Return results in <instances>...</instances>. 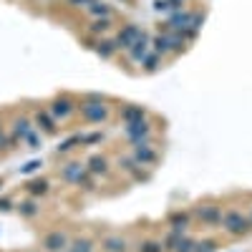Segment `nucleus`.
<instances>
[{
    "instance_id": "1",
    "label": "nucleus",
    "mask_w": 252,
    "mask_h": 252,
    "mask_svg": "<svg viewBox=\"0 0 252 252\" xmlns=\"http://www.w3.org/2000/svg\"><path fill=\"white\" fill-rule=\"evenodd\" d=\"M76 111L81 114V119L86 124H106L111 119V109H109L106 98H103L101 94L81 96L78 103H76Z\"/></svg>"
},
{
    "instance_id": "2",
    "label": "nucleus",
    "mask_w": 252,
    "mask_h": 252,
    "mask_svg": "<svg viewBox=\"0 0 252 252\" xmlns=\"http://www.w3.org/2000/svg\"><path fill=\"white\" fill-rule=\"evenodd\" d=\"M220 227L224 229L229 237H235V240L247 237V235L252 232V224H250L247 215L242 212V209H235V207H229V209H224V212H222Z\"/></svg>"
},
{
    "instance_id": "3",
    "label": "nucleus",
    "mask_w": 252,
    "mask_h": 252,
    "mask_svg": "<svg viewBox=\"0 0 252 252\" xmlns=\"http://www.w3.org/2000/svg\"><path fill=\"white\" fill-rule=\"evenodd\" d=\"M76 98H71L68 94H58V96H53L51 98V103H48V114L56 119V121H66V119H71L73 114H76Z\"/></svg>"
},
{
    "instance_id": "4",
    "label": "nucleus",
    "mask_w": 252,
    "mask_h": 252,
    "mask_svg": "<svg viewBox=\"0 0 252 252\" xmlns=\"http://www.w3.org/2000/svg\"><path fill=\"white\" fill-rule=\"evenodd\" d=\"M152 134H154V129H152L149 119L134 121V124H124V136H126V141H129L131 146H134V144H146V141H152Z\"/></svg>"
},
{
    "instance_id": "5",
    "label": "nucleus",
    "mask_w": 252,
    "mask_h": 252,
    "mask_svg": "<svg viewBox=\"0 0 252 252\" xmlns=\"http://www.w3.org/2000/svg\"><path fill=\"white\" fill-rule=\"evenodd\" d=\"M222 204H217V202H204V204H197V209H194V217L204 224V227H220V222H222Z\"/></svg>"
},
{
    "instance_id": "6",
    "label": "nucleus",
    "mask_w": 252,
    "mask_h": 252,
    "mask_svg": "<svg viewBox=\"0 0 252 252\" xmlns=\"http://www.w3.org/2000/svg\"><path fill=\"white\" fill-rule=\"evenodd\" d=\"M164 245V252H194V245L197 240L189 237L187 232L179 235V232H166V237L161 240Z\"/></svg>"
},
{
    "instance_id": "7",
    "label": "nucleus",
    "mask_w": 252,
    "mask_h": 252,
    "mask_svg": "<svg viewBox=\"0 0 252 252\" xmlns=\"http://www.w3.org/2000/svg\"><path fill=\"white\" fill-rule=\"evenodd\" d=\"M131 159H134L139 166L154 169L157 161H159V152L152 146V141H146V144H134V146H131Z\"/></svg>"
},
{
    "instance_id": "8",
    "label": "nucleus",
    "mask_w": 252,
    "mask_h": 252,
    "mask_svg": "<svg viewBox=\"0 0 252 252\" xmlns=\"http://www.w3.org/2000/svg\"><path fill=\"white\" fill-rule=\"evenodd\" d=\"M141 26L139 23H126V26H121V31L116 33V38H114V46H116V51H129L131 46H134V40L141 35Z\"/></svg>"
},
{
    "instance_id": "9",
    "label": "nucleus",
    "mask_w": 252,
    "mask_h": 252,
    "mask_svg": "<svg viewBox=\"0 0 252 252\" xmlns=\"http://www.w3.org/2000/svg\"><path fill=\"white\" fill-rule=\"evenodd\" d=\"M68 242L71 237L63 229H51L40 240V247H43V252H63V250H68Z\"/></svg>"
},
{
    "instance_id": "10",
    "label": "nucleus",
    "mask_w": 252,
    "mask_h": 252,
    "mask_svg": "<svg viewBox=\"0 0 252 252\" xmlns=\"http://www.w3.org/2000/svg\"><path fill=\"white\" fill-rule=\"evenodd\" d=\"M152 51V35L146 33V31H141V35L134 40V46L126 51V56H129V61L131 63H141L144 61V56Z\"/></svg>"
},
{
    "instance_id": "11",
    "label": "nucleus",
    "mask_w": 252,
    "mask_h": 252,
    "mask_svg": "<svg viewBox=\"0 0 252 252\" xmlns=\"http://www.w3.org/2000/svg\"><path fill=\"white\" fill-rule=\"evenodd\" d=\"M189 224H192V212H187V209H174V212L166 217V227H169V232H179L184 235Z\"/></svg>"
},
{
    "instance_id": "12",
    "label": "nucleus",
    "mask_w": 252,
    "mask_h": 252,
    "mask_svg": "<svg viewBox=\"0 0 252 252\" xmlns=\"http://www.w3.org/2000/svg\"><path fill=\"white\" fill-rule=\"evenodd\" d=\"M192 15H194V10H174L172 15H169V20H166V26H169V31H174V33H179V31H184V28H189L192 26Z\"/></svg>"
},
{
    "instance_id": "13",
    "label": "nucleus",
    "mask_w": 252,
    "mask_h": 252,
    "mask_svg": "<svg viewBox=\"0 0 252 252\" xmlns=\"http://www.w3.org/2000/svg\"><path fill=\"white\" fill-rule=\"evenodd\" d=\"M86 169L94 177H106L111 172V161H109V157H103V154H94V157L86 159Z\"/></svg>"
},
{
    "instance_id": "14",
    "label": "nucleus",
    "mask_w": 252,
    "mask_h": 252,
    "mask_svg": "<svg viewBox=\"0 0 252 252\" xmlns=\"http://www.w3.org/2000/svg\"><path fill=\"white\" fill-rule=\"evenodd\" d=\"M149 119V111H146L144 106H139V103H126V106L121 109V121L124 124H134V121H144Z\"/></svg>"
},
{
    "instance_id": "15",
    "label": "nucleus",
    "mask_w": 252,
    "mask_h": 252,
    "mask_svg": "<svg viewBox=\"0 0 252 252\" xmlns=\"http://www.w3.org/2000/svg\"><path fill=\"white\" fill-rule=\"evenodd\" d=\"M111 28H114V20H111V18H94L91 26L86 28V33L98 40V38H103L106 33H111Z\"/></svg>"
},
{
    "instance_id": "16",
    "label": "nucleus",
    "mask_w": 252,
    "mask_h": 252,
    "mask_svg": "<svg viewBox=\"0 0 252 252\" xmlns=\"http://www.w3.org/2000/svg\"><path fill=\"white\" fill-rule=\"evenodd\" d=\"M35 124H38V129L43 134H56L58 131V126H56L58 121L48 114V109H38L35 111Z\"/></svg>"
},
{
    "instance_id": "17",
    "label": "nucleus",
    "mask_w": 252,
    "mask_h": 252,
    "mask_svg": "<svg viewBox=\"0 0 252 252\" xmlns=\"http://www.w3.org/2000/svg\"><path fill=\"white\" fill-rule=\"evenodd\" d=\"M101 250L103 252H129V242L121 235H109L101 240Z\"/></svg>"
},
{
    "instance_id": "18",
    "label": "nucleus",
    "mask_w": 252,
    "mask_h": 252,
    "mask_svg": "<svg viewBox=\"0 0 252 252\" xmlns=\"http://www.w3.org/2000/svg\"><path fill=\"white\" fill-rule=\"evenodd\" d=\"M83 172H86V164H81V161H68V164L61 169V179L68 182V184H76L78 177H81Z\"/></svg>"
},
{
    "instance_id": "19",
    "label": "nucleus",
    "mask_w": 252,
    "mask_h": 252,
    "mask_svg": "<svg viewBox=\"0 0 252 252\" xmlns=\"http://www.w3.org/2000/svg\"><path fill=\"white\" fill-rule=\"evenodd\" d=\"M94 51H96V56H98L101 61H111V58L119 53L111 38H98L96 43H94Z\"/></svg>"
},
{
    "instance_id": "20",
    "label": "nucleus",
    "mask_w": 252,
    "mask_h": 252,
    "mask_svg": "<svg viewBox=\"0 0 252 252\" xmlns=\"http://www.w3.org/2000/svg\"><path fill=\"white\" fill-rule=\"evenodd\" d=\"M26 192H28L31 197H46V194L51 192V182H48L46 177H35V179H31V182L26 184Z\"/></svg>"
},
{
    "instance_id": "21",
    "label": "nucleus",
    "mask_w": 252,
    "mask_h": 252,
    "mask_svg": "<svg viewBox=\"0 0 252 252\" xmlns=\"http://www.w3.org/2000/svg\"><path fill=\"white\" fill-rule=\"evenodd\" d=\"M152 51H154V53H159L161 58H164V56H172L169 33H157V35H152Z\"/></svg>"
},
{
    "instance_id": "22",
    "label": "nucleus",
    "mask_w": 252,
    "mask_h": 252,
    "mask_svg": "<svg viewBox=\"0 0 252 252\" xmlns=\"http://www.w3.org/2000/svg\"><path fill=\"white\" fill-rule=\"evenodd\" d=\"M86 13L91 18H111L114 15V10H111V5L106 3V0H91V3L86 5Z\"/></svg>"
},
{
    "instance_id": "23",
    "label": "nucleus",
    "mask_w": 252,
    "mask_h": 252,
    "mask_svg": "<svg viewBox=\"0 0 252 252\" xmlns=\"http://www.w3.org/2000/svg\"><path fill=\"white\" fill-rule=\"evenodd\" d=\"M33 131V126L26 116H15L13 121V139H20V141H26V136Z\"/></svg>"
},
{
    "instance_id": "24",
    "label": "nucleus",
    "mask_w": 252,
    "mask_h": 252,
    "mask_svg": "<svg viewBox=\"0 0 252 252\" xmlns=\"http://www.w3.org/2000/svg\"><path fill=\"white\" fill-rule=\"evenodd\" d=\"M161 63H164V58H161L159 53L149 51V53L144 56V61H141V68H144L146 73H157V71L161 68Z\"/></svg>"
},
{
    "instance_id": "25",
    "label": "nucleus",
    "mask_w": 252,
    "mask_h": 252,
    "mask_svg": "<svg viewBox=\"0 0 252 252\" xmlns=\"http://www.w3.org/2000/svg\"><path fill=\"white\" fill-rule=\"evenodd\" d=\"M18 212H20V217H26V220H33V217H38V212H40V207L33 202V199H26V202H20L18 204Z\"/></svg>"
},
{
    "instance_id": "26",
    "label": "nucleus",
    "mask_w": 252,
    "mask_h": 252,
    "mask_svg": "<svg viewBox=\"0 0 252 252\" xmlns=\"http://www.w3.org/2000/svg\"><path fill=\"white\" fill-rule=\"evenodd\" d=\"M136 252H164V245H161V240H141L139 245H136Z\"/></svg>"
},
{
    "instance_id": "27",
    "label": "nucleus",
    "mask_w": 252,
    "mask_h": 252,
    "mask_svg": "<svg viewBox=\"0 0 252 252\" xmlns=\"http://www.w3.org/2000/svg\"><path fill=\"white\" fill-rule=\"evenodd\" d=\"M76 146H81V134H73V136H68L66 141H61L58 144V154H68V152H73Z\"/></svg>"
},
{
    "instance_id": "28",
    "label": "nucleus",
    "mask_w": 252,
    "mask_h": 252,
    "mask_svg": "<svg viewBox=\"0 0 252 252\" xmlns=\"http://www.w3.org/2000/svg\"><path fill=\"white\" fill-rule=\"evenodd\" d=\"M103 141V131H94V134H81V146H94Z\"/></svg>"
},
{
    "instance_id": "29",
    "label": "nucleus",
    "mask_w": 252,
    "mask_h": 252,
    "mask_svg": "<svg viewBox=\"0 0 252 252\" xmlns=\"http://www.w3.org/2000/svg\"><path fill=\"white\" fill-rule=\"evenodd\" d=\"M119 166H121V169H124L126 174H131L139 164H136V161L131 159V154H129V157H119Z\"/></svg>"
},
{
    "instance_id": "30",
    "label": "nucleus",
    "mask_w": 252,
    "mask_h": 252,
    "mask_svg": "<svg viewBox=\"0 0 252 252\" xmlns=\"http://www.w3.org/2000/svg\"><path fill=\"white\" fill-rule=\"evenodd\" d=\"M217 250V242L215 240H199L194 245V252H215Z\"/></svg>"
},
{
    "instance_id": "31",
    "label": "nucleus",
    "mask_w": 252,
    "mask_h": 252,
    "mask_svg": "<svg viewBox=\"0 0 252 252\" xmlns=\"http://www.w3.org/2000/svg\"><path fill=\"white\" fill-rule=\"evenodd\" d=\"M179 35L184 38V43H192V40H197L199 31H194V28H184V31H179Z\"/></svg>"
},
{
    "instance_id": "32",
    "label": "nucleus",
    "mask_w": 252,
    "mask_h": 252,
    "mask_svg": "<svg viewBox=\"0 0 252 252\" xmlns=\"http://www.w3.org/2000/svg\"><path fill=\"white\" fill-rule=\"evenodd\" d=\"M26 144H28V149H40V139H38V134L31 131V134L26 136Z\"/></svg>"
},
{
    "instance_id": "33",
    "label": "nucleus",
    "mask_w": 252,
    "mask_h": 252,
    "mask_svg": "<svg viewBox=\"0 0 252 252\" xmlns=\"http://www.w3.org/2000/svg\"><path fill=\"white\" fill-rule=\"evenodd\" d=\"M38 166H40V161H38V159H33V161H28L26 166H20V174H33V172L38 169Z\"/></svg>"
},
{
    "instance_id": "34",
    "label": "nucleus",
    "mask_w": 252,
    "mask_h": 252,
    "mask_svg": "<svg viewBox=\"0 0 252 252\" xmlns=\"http://www.w3.org/2000/svg\"><path fill=\"white\" fill-rule=\"evenodd\" d=\"M10 144H13V139H8V136H5L3 121H0V149H5V146H10Z\"/></svg>"
},
{
    "instance_id": "35",
    "label": "nucleus",
    "mask_w": 252,
    "mask_h": 252,
    "mask_svg": "<svg viewBox=\"0 0 252 252\" xmlns=\"http://www.w3.org/2000/svg\"><path fill=\"white\" fill-rule=\"evenodd\" d=\"M154 8H157V10H172L169 0H154Z\"/></svg>"
},
{
    "instance_id": "36",
    "label": "nucleus",
    "mask_w": 252,
    "mask_h": 252,
    "mask_svg": "<svg viewBox=\"0 0 252 252\" xmlns=\"http://www.w3.org/2000/svg\"><path fill=\"white\" fill-rule=\"evenodd\" d=\"M8 209H13V202L8 197H3V199H0V212H8Z\"/></svg>"
},
{
    "instance_id": "37",
    "label": "nucleus",
    "mask_w": 252,
    "mask_h": 252,
    "mask_svg": "<svg viewBox=\"0 0 252 252\" xmlns=\"http://www.w3.org/2000/svg\"><path fill=\"white\" fill-rule=\"evenodd\" d=\"M169 5H172V10H179L184 5V0H169Z\"/></svg>"
},
{
    "instance_id": "38",
    "label": "nucleus",
    "mask_w": 252,
    "mask_h": 252,
    "mask_svg": "<svg viewBox=\"0 0 252 252\" xmlns=\"http://www.w3.org/2000/svg\"><path fill=\"white\" fill-rule=\"evenodd\" d=\"M247 220H250V224H252V207H250V215H247Z\"/></svg>"
},
{
    "instance_id": "39",
    "label": "nucleus",
    "mask_w": 252,
    "mask_h": 252,
    "mask_svg": "<svg viewBox=\"0 0 252 252\" xmlns=\"http://www.w3.org/2000/svg\"><path fill=\"white\" fill-rule=\"evenodd\" d=\"M0 187H3V179H0Z\"/></svg>"
}]
</instances>
